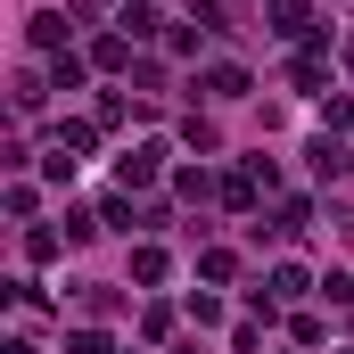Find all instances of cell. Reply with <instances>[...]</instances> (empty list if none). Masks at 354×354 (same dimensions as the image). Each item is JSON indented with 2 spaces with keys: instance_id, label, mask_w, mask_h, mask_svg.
<instances>
[{
  "instance_id": "6da1fadb",
  "label": "cell",
  "mask_w": 354,
  "mask_h": 354,
  "mask_svg": "<svg viewBox=\"0 0 354 354\" xmlns=\"http://www.w3.org/2000/svg\"><path fill=\"white\" fill-rule=\"evenodd\" d=\"M305 165H313V174H322V181H338V174H346V165H354V157H346V149H338V140H330V132H322V140L305 149Z\"/></svg>"
},
{
  "instance_id": "7a4b0ae2",
  "label": "cell",
  "mask_w": 354,
  "mask_h": 354,
  "mask_svg": "<svg viewBox=\"0 0 354 354\" xmlns=\"http://www.w3.org/2000/svg\"><path fill=\"white\" fill-rule=\"evenodd\" d=\"M305 25H313V8H305V0H272V33H288V41H297Z\"/></svg>"
},
{
  "instance_id": "3957f363",
  "label": "cell",
  "mask_w": 354,
  "mask_h": 354,
  "mask_svg": "<svg viewBox=\"0 0 354 354\" xmlns=\"http://www.w3.org/2000/svg\"><path fill=\"white\" fill-rule=\"evenodd\" d=\"M157 165H165V149H157V140H149V149H132V157H124V189H132V181H157Z\"/></svg>"
},
{
  "instance_id": "277c9868",
  "label": "cell",
  "mask_w": 354,
  "mask_h": 354,
  "mask_svg": "<svg viewBox=\"0 0 354 354\" xmlns=\"http://www.w3.org/2000/svg\"><path fill=\"white\" fill-rule=\"evenodd\" d=\"M264 297H272V305H288V297H305V272H297V264H272Z\"/></svg>"
},
{
  "instance_id": "5b68a950",
  "label": "cell",
  "mask_w": 354,
  "mask_h": 354,
  "mask_svg": "<svg viewBox=\"0 0 354 354\" xmlns=\"http://www.w3.org/2000/svg\"><path fill=\"white\" fill-rule=\"evenodd\" d=\"M91 58H99V66H132V33H99Z\"/></svg>"
},
{
  "instance_id": "8992f818",
  "label": "cell",
  "mask_w": 354,
  "mask_h": 354,
  "mask_svg": "<svg viewBox=\"0 0 354 354\" xmlns=\"http://www.w3.org/2000/svg\"><path fill=\"white\" fill-rule=\"evenodd\" d=\"M115 25H124V33H132V41H149V33H157V8H149V0H132V8H124V17H115Z\"/></svg>"
},
{
  "instance_id": "52a82bcc",
  "label": "cell",
  "mask_w": 354,
  "mask_h": 354,
  "mask_svg": "<svg viewBox=\"0 0 354 354\" xmlns=\"http://www.w3.org/2000/svg\"><path fill=\"white\" fill-rule=\"evenodd\" d=\"M206 91H214V99H239V91H248V75H239V66H214V75H206Z\"/></svg>"
},
{
  "instance_id": "ba28073f",
  "label": "cell",
  "mask_w": 354,
  "mask_h": 354,
  "mask_svg": "<svg viewBox=\"0 0 354 354\" xmlns=\"http://www.w3.org/2000/svg\"><path fill=\"white\" fill-rule=\"evenodd\" d=\"M33 41H41V50H58V41H66V17H50V8H41V17H33Z\"/></svg>"
},
{
  "instance_id": "9c48e42d",
  "label": "cell",
  "mask_w": 354,
  "mask_h": 354,
  "mask_svg": "<svg viewBox=\"0 0 354 354\" xmlns=\"http://www.w3.org/2000/svg\"><path fill=\"white\" fill-rule=\"evenodd\" d=\"M58 248H66V239H58V231H25V256H33V264H50V256H58Z\"/></svg>"
},
{
  "instance_id": "30bf717a",
  "label": "cell",
  "mask_w": 354,
  "mask_h": 354,
  "mask_svg": "<svg viewBox=\"0 0 354 354\" xmlns=\"http://www.w3.org/2000/svg\"><path fill=\"white\" fill-rule=\"evenodd\" d=\"M132 280H149V288H157V280H165V256H157V248H140V256H132Z\"/></svg>"
},
{
  "instance_id": "8fae6325",
  "label": "cell",
  "mask_w": 354,
  "mask_h": 354,
  "mask_svg": "<svg viewBox=\"0 0 354 354\" xmlns=\"http://www.w3.org/2000/svg\"><path fill=\"white\" fill-rule=\"evenodd\" d=\"M66 354H107V338H99V330H75V338H66Z\"/></svg>"
},
{
  "instance_id": "7c38bea8",
  "label": "cell",
  "mask_w": 354,
  "mask_h": 354,
  "mask_svg": "<svg viewBox=\"0 0 354 354\" xmlns=\"http://www.w3.org/2000/svg\"><path fill=\"white\" fill-rule=\"evenodd\" d=\"M0 354H41V346H33V338H8V346H0Z\"/></svg>"
},
{
  "instance_id": "4fadbf2b",
  "label": "cell",
  "mask_w": 354,
  "mask_h": 354,
  "mask_svg": "<svg viewBox=\"0 0 354 354\" xmlns=\"http://www.w3.org/2000/svg\"><path fill=\"white\" fill-rule=\"evenodd\" d=\"M346 66H354V50H346Z\"/></svg>"
},
{
  "instance_id": "5bb4252c",
  "label": "cell",
  "mask_w": 354,
  "mask_h": 354,
  "mask_svg": "<svg viewBox=\"0 0 354 354\" xmlns=\"http://www.w3.org/2000/svg\"><path fill=\"white\" fill-rule=\"evenodd\" d=\"M346 354H354V346H346Z\"/></svg>"
}]
</instances>
